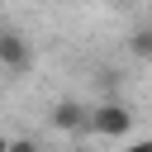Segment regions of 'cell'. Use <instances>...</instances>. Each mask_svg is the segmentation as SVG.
Masks as SVG:
<instances>
[{"mask_svg":"<svg viewBox=\"0 0 152 152\" xmlns=\"http://www.w3.org/2000/svg\"><path fill=\"white\" fill-rule=\"evenodd\" d=\"M128 128H133V109H128V104L100 100V104L90 109V133H100V138H124Z\"/></svg>","mask_w":152,"mask_h":152,"instance_id":"cell-1","label":"cell"},{"mask_svg":"<svg viewBox=\"0 0 152 152\" xmlns=\"http://www.w3.org/2000/svg\"><path fill=\"white\" fill-rule=\"evenodd\" d=\"M28 62H33L28 38H24L19 28H5V33H0V66H5L10 76H19V71H28Z\"/></svg>","mask_w":152,"mask_h":152,"instance_id":"cell-2","label":"cell"},{"mask_svg":"<svg viewBox=\"0 0 152 152\" xmlns=\"http://www.w3.org/2000/svg\"><path fill=\"white\" fill-rule=\"evenodd\" d=\"M52 128L57 133H90V109L81 100H57L52 104Z\"/></svg>","mask_w":152,"mask_h":152,"instance_id":"cell-3","label":"cell"},{"mask_svg":"<svg viewBox=\"0 0 152 152\" xmlns=\"http://www.w3.org/2000/svg\"><path fill=\"white\" fill-rule=\"evenodd\" d=\"M128 48H133V57H152V24H138L133 38H128Z\"/></svg>","mask_w":152,"mask_h":152,"instance_id":"cell-4","label":"cell"},{"mask_svg":"<svg viewBox=\"0 0 152 152\" xmlns=\"http://www.w3.org/2000/svg\"><path fill=\"white\" fill-rule=\"evenodd\" d=\"M5 152H43V147H38L33 138H10V142H5Z\"/></svg>","mask_w":152,"mask_h":152,"instance_id":"cell-5","label":"cell"},{"mask_svg":"<svg viewBox=\"0 0 152 152\" xmlns=\"http://www.w3.org/2000/svg\"><path fill=\"white\" fill-rule=\"evenodd\" d=\"M128 152H152V138H142V142H133Z\"/></svg>","mask_w":152,"mask_h":152,"instance_id":"cell-6","label":"cell"},{"mask_svg":"<svg viewBox=\"0 0 152 152\" xmlns=\"http://www.w3.org/2000/svg\"><path fill=\"white\" fill-rule=\"evenodd\" d=\"M114 5H128V0H114Z\"/></svg>","mask_w":152,"mask_h":152,"instance_id":"cell-7","label":"cell"}]
</instances>
